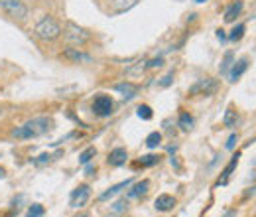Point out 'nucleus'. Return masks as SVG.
<instances>
[{
  "mask_svg": "<svg viewBox=\"0 0 256 217\" xmlns=\"http://www.w3.org/2000/svg\"><path fill=\"white\" fill-rule=\"evenodd\" d=\"M52 119L48 117H38V119H32L28 123H24L22 126L14 128L12 130V136L18 138V140H28V138H40L44 134H48L52 130Z\"/></svg>",
  "mask_w": 256,
  "mask_h": 217,
  "instance_id": "f257e3e1",
  "label": "nucleus"
},
{
  "mask_svg": "<svg viewBox=\"0 0 256 217\" xmlns=\"http://www.w3.org/2000/svg\"><path fill=\"white\" fill-rule=\"evenodd\" d=\"M34 34H36L40 40H44V42H52V40L60 38V34H62V26H60L54 18H42V20L36 24Z\"/></svg>",
  "mask_w": 256,
  "mask_h": 217,
  "instance_id": "f03ea898",
  "label": "nucleus"
},
{
  "mask_svg": "<svg viewBox=\"0 0 256 217\" xmlns=\"http://www.w3.org/2000/svg\"><path fill=\"white\" fill-rule=\"evenodd\" d=\"M219 89V81L217 79H211V77H205V79H199L195 81L192 87H190V95L197 97V95H203V97H211V95L217 93Z\"/></svg>",
  "mask_w": 256,
  "mask_h": 217,
  "instance_id": "7ed1b4c3",
  "label": "nucleus"
},
{
  "mask_svg": "<svg viewBox=\"0 0 256 217\" xmlns=\"http://www.w3.org/2000/svg\"><path fill=\"white\" fill-rule=\"evenodd\" d=\"M0 8L12 16V18H18V20H24L28 16V8L22 0H0Z\"/></svg>",
  "mask_w": 256,
  "mask_h": 217,
  "instance_id": "20e7f679",
  "label": "nucleus"
},
{
  "mask_svg": "<svg viewBox=\"0 0 256 217\" xmlns=\"http://www.w3.org/2000/svg\"><path fill=\"white\" fill-rule=\"evenodd\" d=\"M65 40H67L69 44H73V46H81V44H85V42L89 40V32L79 28V26L73 24V22H67V24H65Z\"/></svg>",
  "mask_w": 256,
  "mask_h": 217,
  "instance_id": "39448f33",
  "label": "nucleus"
},
{
  "mask_svg": "<svg viewBox=\"0 0 256 217\" xmlns=\"http://www.w3.org/2000/svg\"><path fill=\"white\" fill-rule=\"evenodd\" d=\"M91 197V187L87 184H81L71 191V197H69V205L71 207H83Z\"/></svg>",
  "mask_w": 256,
  "mask_h": 217,
  "instance_id": "423d86ee",
  "label": "nucleus"
},
{
  "mask_svg": "<svg viewBox=\"0 0 256 217\" xmlns=\"http://www.w3.org/2000/svg\"><path fill=\"white\" fill-rule=\"evenodd\" d=\"M112 99L108 95H96L93 101V113L96 117H110L112 113Z\"/></svg>",
  "mask_w": 256,
  "mask_h": 217,
  "instance_id": "0eeeda50",
  "label": "nucleus"
},
{
  "mask_svg": "<svg viewBox=\"0 0 256 217\" xmlns=\"http://www.w3.org/2000/svg\"><path fill=\"white\" fill-rule=\"evenodd\" d=\"M64 58L75 63H89L93 60L89 54H85V52H81V50H77V48H67L64 52Z\"/></svg>",
  "mask_w": 256,
  "mask_h": 217,
  "instance_id": "6e6552de",
  "label": "nucleus"
},
{
  "mask_svg": "<svg viewBox=\"0 0 256 217\" xmlns=\"http://www.w3.org/2000/svg\"><path fill=\"white\" fill-rule=\"evenodd\" d=\"M246 69H248V60H238V62H234L232 67H230V71H228V81L234 83L236 79L242 77V73H244Z\"/></svg>",
  "mask_w": 256,
  "mask_h": 217,
  "instance_id": "1a4fd4ad",
  "label": "nucleus"
},
{
  "mask_svg": "<svg viewBox=\"0 0 256 217\" xmlns=\"http://www.w3.org/2000/svg\"><path fill=\"white\" fill-rule=\"evenodd\" d=\"M154 207H156L158 211H170V209L176 207V197H174V195H168V193H162V195L156 197Z\"/></svg>",
  "mask_w": 256,
  "mask_h": 217,
  "instance_id": "9d476101",
  "label": "nucleus"
},
{
  "mask_svg": "<svg viewBox=\"0 0 256 217\" xmlns=\"http://www.w3.org/2000/svg\"><path fill=\"white\" fill-rule=\"evenodd\" d=\"M132 186V178H128V180H124V182H120V184H116V186L108 187L106 191H102L100 195H98V199L100 201H106V199H110L112 195H116V193H120L122 189H126V187Z\"/></svg>",
  "mask_w": 256,
  "mask_h": 217,
  "instance_id": "9b49d317",
  "label": "nucleus"
},
{
  "mask_svg": "<svg viewBox=\"0 0 256 217\" xmlns=\"http://www.w3.org/2000/svg\"><path fill=\"white\" fill-rule=\"evenodd\" d=\"M126 160H128V152L124 148H114V150L108 154V158H106V162H108L110 166H114V168L126 164Z\"/></svg>",
  "mask_w": 256,
  "mask_h": 217,
  "instance_id": "f8f14e48",
  "label": "nucleus"
},
{
  "mask_svg": "<svg viewBox=\"0 0 256 217\" xmlns=\"http://www.w3.org/2000/svg\"><path fill=\"white\" fill-rule=\"evenodd\" d=\"M238 158H240V152H236V154L230 158V162L226 164V168L223 170V174H221V178L217 180V186H224L226 182H228V178H230V174L234 172V168H236V164H238Z\"/></svg>",
  "mask_w": 256,
  "mask_h": 217,
  "instance_id": "ddd939ff",
  "label": "nucleus"
},
{
  "mask_svg": "<svg viewBox=\"0 0 256 217\" xmlns=\"http://www.w3.org/2000/svg\"><path fill=\"white\" fill-rule=\"evenodd\" d=\"M242 8H244V4H242V0H236V2H232L226 10H224V22H234L238 16H240V12H242Z\"/></svg>",
  "mask_w": 256,
  "mask_h": 217,
  "instance_id": "4468645a",
  "label": "nucleus"
},
{
  "mask_svg": "<svg viewBox=\"0 0 256 217\" xmlns=\"http://www.w3.org/2000/svg\"><path fill=\"white\" fill-rule=\"evenodd\" d=\"M114 91H118L124 99H134L136 93H138V85L128 83V81H124V83H116V85H114Z\"/></svg>",
  "mask_w": 256,
  "mask_h": 217,
  "instance_id": "2eb2a0df",
  "label": "nucleus"
},
{
  "mask_svg": "<svg viewBox=\"0 0 256 217\" xmlns=\"http://www.w3.org/2000/svg\"><path fill=\"white\" fill-rule=\"evenodd\" d=\"M148 189H150V182H148V180H142V182H138V184H134V186L130 187V191H128V199L142 197V195L148 193Z\"/></svg>",
  "mask_w": 256,
  "mask_h": 217,
  "instance_id": "dca6fc26",
  "label": "nucleus"
},
{
  "mask_svg": "<svg viewBox=\"0 0 256 217\" xmlns=\"http://www.w3.org/2000/svg\"><path fill=\"white\" fill-rule=\"evenodd\" d=\"M178 126H180L184 132H190L193 128V117L190 113H182V115H180V121H178Z\"/></svg>",
  "mask_w": 256,
  "mask_h": 217,
  "instance_id": "f3484780",
  "label": "nucleus"
},
{
  "mask_svg": "<svg viewBox=\"0 0 256 217\" xmlns=\"http://www.w3.org/2000/svg\"><path fill=\"white\" fill-rule=\"evenodd\" d=\"M236 121H238V115H236V111H234V109H226V111H224V117H223L224 126L232 128V126H236Z\"/></svg>",
  "mask_w": 256,
  "mask_h": 217,
  "instance_id": "a211bd4d",
  "label": "nucleus"
},
{
  "mask_svg": "<svg viewBox=\"0 0 256 217\" xmlns=\"http://www.w3.org/2000/svg\"><path fill=\"white\" fill-rule=\"evenodd\" d=\"M60 156H62V150H60V152H56V154H42L34 160V164H36V166H46V164H52L54 160H58Z\"/></svg>",
  "mask_w": 256,
  "mask_h": 217,
  "instance_id": "6ab92c4d",
  "label": "nucleus"
},
{
  "mask_svg": "<svg viewBox=\"0 0 256 217\" xmlns=\"http://www.w3.org/2000/svg\"><path fill=\"white\" fill-rule=\"evenodd\" d=\"M232 63H234V56H232V52H226V54H224V58H223V62H221V75H226V73L230 71Z\"/></svg>",
  "mask_w": 256,
  "mask_h": 217,
  "instance_id": "aec40b11",
  "label": "nucleus"
},
{
  "mask_svg": "<svg viewBox=\"0 0 256 217\" xmlns=\"http://www.w3.org/2000/svg\"><path fill=\"white\" fill-rule=\"evenodd\" d=\"M95 156H96V148L95 146H89L87 150H83V152L79 154V164H83V166H85V164H89Z\"/></svg>",
  "mask_w": 256,
  "mask_h": 217,
  "instance_id": "412c9836",
  "label": "nucleus"
},
{
  "mask_svg": "<svg viewBox=\"0 0 256 217\" xmlns=\"http://www.w3.org/2000/svg\"><path fill=\"white\" fill-rule=\"evenodd\" d=\"M114 4H116V8H114V12L116 14H120V12H126V10H130L138 0H112Z\"/></svg>",
  "mask_w": 256,
  "mask_h": 217,
  "instance_id": "4be33fe9",
  "label": "nucleus"
},
{
  "mask_svg": "<svg viewBox=\"0 0 256 217\" xmlns=\"http://www.w3.org/2000/svg\"><path fill=\"white\" fill-rule=\"evenodd\" d=\"M160 162V156H154V154H148V156H142L138 166H144V168H150V166H156Z\"/></svg>",
  "mask_w": 256,
  "mask_h": 217,
  "instance_id": "5701e85b",
  "label": "nucleus"
},
{
  "mask_svg": "<svg viewBox=\"0 0 256 217\" xmlns=\"http://www.w3.org/2000/svg\"><path fill=\"white\" fill-rule=\"evenodd\" d=\"M162 142V134L160 132H150L148 138H146V146L148 148H158Z\"/></svg>",
  "mask_w": 256,
  "mask_h": 217,
  "instance_id": "b1692460",
  "label": "nucleus"
},
{
  "mask_svg": "<svg viewBox=\"0 0 256 217\" xmlns=\"http://www.w3.org/2000/svg\"><path fill=\"white\" fill-rule=\"evenodd\" d=\"M242 36H244V24H238V26H234L230 34H228V40L230 42H238V40H242Z\"/></svg>",
  "mask_w": 256,
  "mask_h": 217,
  "instance_id": "393cba45",
  "label": "nucleus"
},
{
  "mask_svg": "<svg viewBox=\"0 0 256 217\" xmlns=\"http://www.w3.org/2000/svg\"><path fill=\"white\" fill-rule=\"evenodd\" d=\"M44 213H46L44 205H40V203H32V205L28 207V211H26V217H42Z\"/></svg>",
  "mask_w": 256,
  "mask_h": 217,
  "instance_id": "a878e982",
  "label": "nucleus"
},
{
  "mask_svg": "<svg viewBox=\"0 0 256 217\" xmlns=\"http://www.w3.org/2000/svg\"><path fill=\"white\" fill-rule=\"evenodd\" d=\"M136 113H138V117L144 119V121H150V119H152V109H150L148 105H140Z\"/></svg>",
  "mask_w": 256,
  "mask_h": 217,
  "instance_id": "bb28decb",
  "label": "nucleus"
},
{
  "mask_svg": "<svg viewBox=\"0 0 256 217\" xmlns=\"http://www.w3.org/2000/svg\"><path fill=\"white\" fill-rule=\"evenodd\" d=\"M146 63H148V62H144V60H142V62H138V65H136V67H130V69H128V73H130V75H140V73H142V71L148 67Z\"/></svg>",
  "mask_w": 256,
  "mask_h": 217,
  "instance_id": "cd10ccee",
  "label": "nucleus"
},
{
  "mask_svg": "<svg viewBox=\"0 0 256 217\" xmlns=\"http://www.w3.org/2000/svg\"><path fill=\"white\" fill-rule=\"evenodd\" d=\"M236 140H238V136L232 132V134L226 138V142H224V148H226V150H232V148H234V144H236Z\"/></svg>",
  "mask_w": 256,
  "mask_h": 217,
  "instance_id": "c85d7f7f",
  "label": "nucleus"
},
{
  "mask_svg": "<svg viewBox=\"0 0 256 217\" xmlns=\"http://www.w3.org/2000/svg\"><path fill=\"white\" fill-rule=\"evenodd\" d=\"M148 65V69H156V67H162L164 65V58H154V60H150V62L146 63Z\"/></svg>",
  "mask_w": 256,
  "mask_h": 217,
  "instance_id": "c756f323",
  "label": "nucleus"
},
{
  "mask_svg": "<svg viewBox=\"0 0 256 217\" xmlns=\"http://www.w3.org/2000/svg\"><path fill=\"white\" fill-rule=\"evenodd\" d=\"M172 77H174V73H168V75H166V77L162 79V81L158 83V85H160V87H168V85L172 83Z\"/></svg>",
  "mask_w": 256,
  "mask_h": 217,
  "instance_id": "7c9ffc66",
  "label": "nucleus"
},
{
  "mask_svg": "<svg viewBox=\"0 0 256 217\" xmlns=\"http://www.w3.org/2000/svg\"><path fill=\"white\" fill-rule=\"evenodd\" d=\"M217 38H219L221 42H224V40H226V34H224V30H217Z\"/></svg>",
  "mask_w": 256,
  "mask_h": 217,
  "instance_id": "2f4dec72",
  "label": "nucleus"
},
{
  "mask_svg": "<svg viewBox=\"0 0 256 217\" xmlns=\"http://www.w3.org/2000/svg\"><path fill=\"white\" fill-rule=\"evenodd\" d=\"M6 176V172H4V168H0V178H4Z\"/></svg>",
  "mask_w": 256,
  "mask_h": 217,
  "instance_id": "473e14b6",
  "label": "nucleus"
},
{
  "mask_svg": "<svg viewBox=\"0 0 256 217\" xmlns=\"http://www.w3.org/2000/svg\"><path fill=\"white\" fill-rule=\"evenodd\" d=\"M195 2H199V4H201V2H205V0H195Z\"/></svg>",
  "mask_w": 256,
  "mask_h": 217,
  "instance_id": "72a5a7b5",
  "label": "nucleus"
},
{
  "mask_svg": "<svg viewBox=\"0 0 256 217\" xmlns=\"http://www.w3.org/2000/svg\"><path fill=\"white\" fill-rule=\"evenodd\" d=\"M79 217H89V215H87V213H83V215H79Z\"/></svg>",
  "mask_w": 256,
  "mask_h": 217,
  "instance_id": "f704fd0d",
  "label": "nucleus"
},
{
  "mask_svg": "<svg viewBox=\"0 0 256 217\" xmlns=\"http://www.w3.org/2000/svg\"><path fill=\"white\" fill-rule=\"evenodd\" d=\"M0 117H2V109H0Z\"/></svg>",
  "mask_w": 256,
  "mask_h": 217,
  "instance_id": "c9c22d12",
  "label": "nucleus"
}]
</instances>
